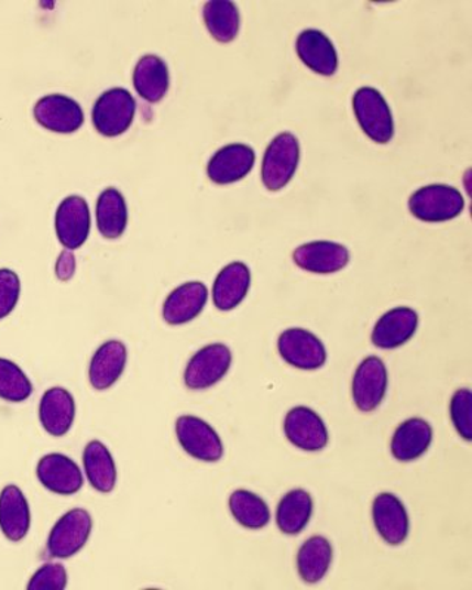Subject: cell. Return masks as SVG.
Returning <instances> with one entry per match:
<instances>
[{
  "label": "cell",
  "instance_id": "cell-1",
  "mask_svg": "<svg viewBox=\"0 0 472 590\" xmlns=\"http://www.w3.org/2000/svg\"><path fill=\"white\" fill-rule=\"evenodd\" d=\"M300 162V145L294 134H278L268 143L262 166V181L268 190H281L292 182Z\"/></svg>",
  "mask_w": 472,
  "mask_h": 590
},
{
  "label": "cell",
  "instance_id": "cell-2",
  "mask_svg": "<svg viewBox=\"0 0 472 590\" xmlns=\"http://www.w3.org/2000/svg\"><path fill=\"white\" fill-rule=\"evenodd\" d=\"M92 526V516L88 511L80 507L68 511L52 527L47 537V554L58 559L75 557L88 544Z\"/></svg>",
  "mask_w": 472,
  "mask_h": 590
},
{
  "label": "cell",
  "instance_id": "cell-3",
  "mask_svg": "<svg viewBox=\"0 0 472 590\" xmlns=\"http://www.w3.org/2000/svg\"><path fill=\"white\" fill-rule=\"evenodd\" d=\"M176 437L189 457L201 462H219L223 458L222 438L205 419L184 415L176 420Z\"/></svg>",
  "mask_w": 472,
  "mask_h": 590
},
{
  "label": "cell",
  "instance_id": "cell-4",
  "mask_svg": "<svg viewBox=\"0 0 472 590\" xmlns=\"http://www.w3.org/2000/svg\"><path fill=\"white\" fill-rule=\"evenodd\" d=\"M463 207L462 194L448 185L424 186L409 199L410 212L428 223L452 220L461 215Z\"/></svg>",
  "mask_w": 472,
  "mask_h": 590
},
{
  "label": "cell",
  "instance_id": "cell-5",
  "mask_svg": "<svg viewBox=\"0 0 472 590\" xmlns=\"http://www.w3.org/2000/svg\"><path fill=\"white\" fill-rule=\"evenodd\" d=\"M354 116L366 136L376 143H388L394 136L392 110L376 89H359L353 97Z\"/></svg>",
  "mask_w": 472,
  "mask_h": 590
},
{
  "label": "cell",
  "instance_id": "cell-6",
  "mask_svg": "<svg viewBox=\"0 0 472 590\" xmlns=\"http://www.w3.org/2000/svg\"><path fill=\"white\" fill-rule=\"evenodd\" d=\"M232 364V351L228 346L210 345L202 347L190 358L185 369L186 387L199 392L213 387L224 379Z\"/></svg>",
  "mask_w": 472,
  "mask_h": 590
},
{
  "label": "cell",
  "instance_id": "cell-7",
  "mask_svg": "<svg viewBox=\"0 0 472 590\" xmlns=\"http://www.w3.org/2000/svg\"><path fill=\"white\" fill-rule=\"evenodd\" d=\"M134 112H136V102L129 90L121 88L107 90L94 106L95 129L103 136H120L132 125Z\"/></svg>",
  "mask_w": 472,
  "mask_h": 590
},
{
  "label": "cell",
  "instance_id": "cell-8",
  "mask_svg": "<svg viewBox=\"0 0 472 590\" xmlns=\"http://www.w3.org/2000/svg\"><path fill=\"white\" fill-rule=\"evenodd\" d=\"M281 358L289 367L301 371H316L327 363L328 354L323 342L315 334L303 328H289L279 336Z\"/></svg>",
  "mask_w": 472,
  "mask_h": 590
},
{
  "label": "cell",
  "instance_id": "cell-9",
  "mask_svg": "<svg viewBox=\"0 0 472 590\" xmlns=\"http://www.w3.org/2000/svg\"><path fill=\"white\" fill-rule=\"evenodd\" d=\"M388 389V372L385 363L376 356L362 360L354 372L352 394L358 409L370 414L378 409Z\"/></svg>",
  "mask_w": 472,
  "mask_h": 590
},
{
  "label": "cell",
  "instance_id": "cell-10",
  "mask_svg": "<svg viewBox=\"0 0 472 590\" xmlns=\"http://www.w3.org/2000/svg\"><path fill=\"white\" fill-rule=\"evenodd\" d=\"M284 431L288 441L305 452H320L328 446L327 425L310 407H293L285 416Z\"/></svg>",
  "mask_w": 472,
  "mask_h": 590
},
{
  "label": "cell",
  "instance_id": "cell-11",
  "mask_svg": "<svg viewBox=\"0 0 472 590\" xmlns=\"http://www.w3.org/2000/svg\"><path fill=\"white\" fill-rule=\"evenodd\" d=\"M34 119L55 133H75L84 125V110L75 99L65 95H46L34 106Z\"/></svg>",
  "mask_w": 472,
  "mask_h": 590
},
{
  "label": "cell",
  "instance_id": "cell-12",
  "mask_svg": "<svg viewBox=\"0 0 472 590\" xmlns=\"http://www.w3.org/2000/svg\"><path fill=\"white\" fill-rule=\"evenodd\" d=\"M56 237L65 250H77L88 240L90 212L84 198L72 195L59 204L55 215Z\"/></svg>",
  "mask_w": 472,
  "mask_h": 590
},
{
  "label": "cell",
  "instance_id": "cell-13",
  "mask_svg": "<svg viewBox=\"0 0 472 590\" xmlns=\"http://www.w3.org/2000/svg\"><path fill=\"white\" fill-rule=\"evenodd\" d=\"M372 518L378 535L389 546L402 545L409 536V515L400 499L393 493H380L372 505Z\"/></svg>",
  "mask_w": 472,
  "mask_h": 590
},
{
  "label": "cell",
  "instance_id": "cell-14",
  "mask_svg": "<svg viewBox=\"0 0 472 590\" xmlns=\"http://www.w3.org/2000/svg\"><path fill=\"white\" fill-rule=\"evenodd\" d=\"M36 474L43 488L61 496H72L84 488V472L72 458L50 454L37 463Z\"/></svg>",
  "mask_w": 472,
  "mask_h": 590
},
{
  "label": "cell",
  "instance_id": "cell-15",
  "mask_svg": "<svg viewBox=\"0 0 472 590\" xmlns=\"http://www.w3.org/2000/svg\"><path fill=\"white\" fill-rule=\"evenodd\" d=\"M294 263L303 271L316 275H329L343 271L350 262L349 250L339 242L314 241L298 247L293 254Z\"/></svg>",
  "mask_w": 472,
  "mask_h": 590
},
{
  "label": "cell",
  "instance_id": "cell-16",
  "mask_svg": "<svg viewBox=\"0 0 472 590\" xmlns=\"http://www.w3.org/2000/svg\"><path fill=\"white\" fill-rule=\"evenodd\" d=\"M254 163L253 148L242 145V143H232V145L223 146L211 157L207 173L215 184H235L253 171Z\"/></svg>",
  "mask_w": 472,
  "mask_h": 590
},
{
  "label": "cell",
  "instance_id": "cell-17",
  "mask_svg": "<svg viewBox=\"0 0 472 590\" xmlns=\"http://www.w3.org/2000/svg\"><path fill=\"white\" fill-rule=\"evenodd\" d=\"M418 314L409 307H396L381 316L372 331V342L383 350L398 349L415 336Z\"/></svg>",
  "mask_w": 472,
  "mask_h": 590
},
{
  "label": "cell",
  "instance_id": "cell-18",
  "mask_svg": "<svg viewBox=\"0 0 472 590\" xmlns=\"http://www.w3.org/2000/svg\"><path fill=\"white\" fill-rule=\"evenodd\" d=\"M209 301V289L202 282H186L172 291L163 306V318L168 325H184L201 315Z\"/></svg>",
  "mask_w": 472,
  "mask_h": 590
},
{
  "label": "cell",
  "instance_id": "cell-19",
  "mask_svg": "<svg viewBox=\"0 0 472 590\" xmlns=\"http://www.w3.org/2000/svg\"><path fill=\"white\" fill-rule=\"evenodd\" d=\"M76 418L73 394L63 387H52L43 394L39 405V419L52 437H63L70 431Z\"/></svg>",
  "mask_w": 472,
  "mask_h": 590
},
{
  "label": "cell",
  "instance_id": "cell-20",
  "mask_svg": "<svg viewBox=\"0 0 472 590\" xmlns=\"http://www.w3.org/2000/svg\"><path fill=\"white\" fill-rule=\"evenodd\" d=\"M32 514L23 490L14 484L0 492V531L11 542H21L29 535Z\"/></svg>",
  "mask_w": 472,
  "mask_h": 590
},
{
  "label": "cell",
  "instance_id": "cell-21",
  "mask_svg": "<svg viewBox=\"0 0 472 590\" xmlns=\"http://www.w3.org/2000/svg\"><path fill=\"white\" fill-rule=\"evenodd\" d=\"M128 363V349L121 341L103 342L95 351L89 367V383L98 392L111 389L123 375Z\"/></svg>",
  "mask_w": 472,
  "mask_h": 590
},
{
  "label": "cell",
  "instance_id": "cell-22",
  "mask_svg": "<svg viewBox=\"0 0 472 590\" xmlns=\"http://www.w3.org/2000/svg\"><path fill=\"white\" fill-rule=\"evenodd\" d=\"M432 441L431 425L422 418H410L398 425L392 438V455L400 462H414L424 457Z\"/></svg>",
  "mask_w": 472,
  "mask_h": 590
},
{
  "label": "cell",
  "instance_id": "cell-23",
  "mask_svg": "<svg viewBox=\"0 0 472 590\" xmlns=\"http://www.w3.org/2000/svg\"><path fill=\"white\" fill-rule=\"evenodd\" d=\"M301 63L320 76H332L339 68V55L332 42L319 30H305L297 39Z\"/></svg>",
  "mask_w": 472,
  "mask_h": 590
},
{
  "label": "cell",
  "instance_id": "cell-24",
  "mask_svg": "<svg viewBox=\"0 0 472 590\" xmlns=\"http://www.w3.org/2000/svg\"><path fill=\"white\" fill-rule=\"evenodd\" d=\"M251 285L249 266L235 262L224 266L216 277L213 285V303L219 310L229 312L240 306Z\"/></svg>",
  "mask_w": 472,
  "mask_h": 590
},
{
  "label": "cell",
  "instance_id": "cell-25",
  "mask_svg": "<svg viewBox=\"0 0 472 590\" xmlns=\"http://www.w3.org/2000/svg\"><path fill=\"white\" fill-rule=\"evenodd\" d=\"M133 85L145 101L153 103L162 101L171 85L166 63L157 55L142 56L134 67Z\"/></svg>",
  "mask_w": 472,
  "mask_h": 590
},
{
  "label": "cell",
  "instance_id": "cell-26",
  "mask_svg": "<svg viewBox=\"0 0 472 590\" xmlns=\"http://www.w3.org/2000/svg\"><path fill=\"white\" fill-rule=\"evenodd\" d=\"M332 545L323 536H311L297 554V571L307 584L319 583L328 575L332 564Z\"/></svg>",
  "mask_w": 472,
  "mask_h": 590
},
{
  "label": "cell",
  "instance_id": "cell-27",
  "mask_svg": "<svg viewBox=\"0 0 472 590\" xmlns=\"http://www.w3.org/2000/svg\"><path fill=\"white\" fill-rule=\"evenodd\" d=\"M86 479L99 493H110L117 484V467L114 458L103 442H88L84 452Z\"/></svg>",
  "mask_w": 472,
  "mask_h": 590
},
{
  "label": "cell",
  "instance_id": "cell-28",
  "mask_svg": "<svg viewBox=\"0 0 472 590\" xmlns=\"http://www.w3.org/2000/svg\"><path fill=\"white\" fill-rule=\"evenodd\" d=\"M314 514V501L306 490L294 489L281 499L276 507V524L284 535H300Z\"/></svg>",
  "mask_w": 472,
  "mask_h": 590
},
{
  "label": "cell",
  "instance_id": "cell-29",
  "mask_svg": "<svg viewBox=\"0 0 472 590\" xmlns=\"http://www.w3.org/2000/svg\"><path fill=\"white\" fill-rule=\"evenodd\" d=\"M128 206L124 197L116 188H108L99 195L97 204V223L99 232L108 240L123 236L128 227Z\"/></svg>",
  "mask_w": 472,
  "mask_h": 590
},
{
  "label": "cell",
  "instance_id": "cell-30",
  "mask_svg": "<svg viewBox=\"0 0 472 590\" xmlns=\"http://www.w3.org/2000/svg\"><path fill=\"white\" fill-rule=\"evenodd\" d=\"M202 17L216 41L220 43L235 41L240 32V11L235 3L229 0H211L206 3Z\"/></svg>",
  "mask_w": 472,
  "mask_h": 590
},
{
  "label": "cell",
  "instance_id": "cell-31",
  "mask_svg": "<svg viewBox=\"0 0 472 590\" xmlns=\"http://www.w3.org/2000/svg\"><path fill=\"white\" fill-rule=\"evenodd\" d=\"M229 510L237 523L250 531H260L271 522L267 503L249 490H235L229 498Z\"/></svg>",
  "mask_w": 472,
  "mask_h": 590
},
{
  "label": "cell",
  "instance_id": "cell-32",
  "mask_svg": "<svg viewBox=\"0 0 472 590\" xmlns=\"http://www.w3.org/2000/svg\"><path fill=\"white\" fill-rule=\"evenodd\" d=\"M33 394V384L23 369L11 360L0 358V398L10 403L28 401Z\"/></svg>",
  "mask_w": 472,
  "mask_h": 590
},
{
  "label": "cell",
  "instance_id": "cell-33",
  "mask_svg": "<svg viewBox=\"0 0 472 590\" xmlns=\"http://www.w3.org/2000/svg\"><path fill=\"white\" fill-rule=\"evenodd\" d=\"M471 407V390H457L452 401H450V418H452L453 427L457 428L459 436L465 441H471L472 438Z\"/></svg>",
  "mask_w": 472,
  "mask_h": 590
},
{
  "label": "cell",
  "instance_id": "cell-34",
  "mask_svg": "<svg viewBox=\"0 0 472 590\" xmlns=\"http://www.w3.org/2000/svg\"><path fill=\"white\" fill-rule=\"evenodd\" d=\"M68 575L63 564L47 562L30 579L29 590H63L67 588Z\"/></svg>",
  "mask_w": 472,
  "mask_h": 590
},
{
  "label": "cell",
  "instance_id": "cell-35",
  "mask_svg": "<svg viewBox=\"0 0 472 590\" xmlns=\"http://www.w3.org/2000/svg\"><path fill=\"white\" fill-rule=\"evenodd\" d=\"M21 282L11 269H0V320L6 319L19 305Z\"/></svg>",
  "mask_w": 472,
  "mask_h": 590
},
{
  "label": "cell",
  "instance_id": "cell-36",
  "mask_svg": "<svg viewBox=\"0 0 472 590\" xmlns=\"http://www.w3.org/2000/svg\"><path fill=\"white\" fill-rule=\"evenodd\" d=\"M76 258L72 250H64L56 262L55 273L59 281L67 282L75 276Z\"/></svg>",
  "mask_w": 472,
  "mask_h": 590
}]
</instances>
